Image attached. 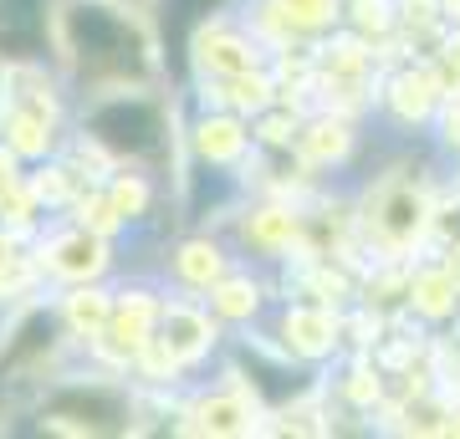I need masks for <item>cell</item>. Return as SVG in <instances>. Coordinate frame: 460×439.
<instances>
[{
    "label": "cell",
    "instance_id": "6da1fadb",
    "mask_svg": "<svg viewBox=\"0 0 460 439\" xmlns=\"http://www.w3.org/2000/svg\"><path fill=\"white\" fill-rule=\"evenodd\" d=\"M66 47L83 66L93 72H133L138 66V31H133V21L118 11V5H102V0H77L72 11H66Z\"/></svg>",
    "mask_w": 460,
    "mask_h": 439
},
{
    "label": "cell",
    "instance_id": "3957f363",
    "mask_svg": "<svg viewBox=\"0 0 460 439\" xmlns=\"http://www.w3.org/2000/svg\"><path fill=\"white\" fill-rule=\"evenodd\" d=\"M51 0H0V62H31L47 51Z\"/></svg>",
    "mask_w": 460,
    "mask_h": 439
},
{
    "label": "cell",
    "instance_id": "277c9868",
    "mask_svg": "<svg viewBox=\"0 0 460 439\" xmlns=\"http://www.w3.org/2000/svg\"><path fill=\"white\" fill-rule=\"evenodd\" d=\"M47 414H57V419H77V424H93V429H113L118 419H123V399L108 389H66L57 393L47 404Z\"/></svg>",
    "mask_w": 460,
    "mask_h": 439
},
{
    "label": "cell",
    "instance_id": "7a4b0ae2",
    "mask_svg": "<svg viewBox=\"0 0 460 439\" xmlns=\"http://www.w3.org/2000/svg\"><path fill=\"white\" fill-rule=\"evenodd\" d=\"M87 128L98 144H108L113 154H154V148L164 144V113H159V102L148 98H113V102H98L93 118H87Z\"/></svg>",
    "mask_w": 460,
    "mask_h": 439
}]
</instances>
